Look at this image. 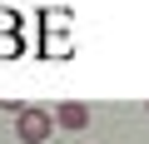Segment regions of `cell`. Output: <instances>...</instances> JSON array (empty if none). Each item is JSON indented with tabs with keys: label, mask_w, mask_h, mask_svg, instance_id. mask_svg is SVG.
<instances>
[{
	"label": "cell",
	"mask_w": 149,
	"mask_h": 144,
	"mask_svg": "<svg viewBox=\"0 0 149 144\" xmlns=\"http://www.w3.org/2000/svg\"><path fill=\"white\" fill-rule=\"evenodd\" d=\"M50 129H55L50 109H20V119H15V134H20L25 144H45V139H50Z\"/></svg>",
	"instance_id": "1"
},
{
	"label": "cell",
	"mask_w": 149,
	"mask_h": 144,
	"mask_svg": "<svg viewBox=\"0 0 149 144\" xmlns=\"http://www.w3.org/2000/svg\"><path fill=\"white\" fill-rule=\"evenodd\" d=\"M50 119H55L60 129H85V124H90V104L65 99V104H55V109H50Z\"/></svg>",
	"instance_id": "2"
}]
</instances>
